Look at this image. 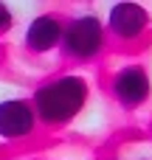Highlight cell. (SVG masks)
I'll use <instances>...</instances> for the list:
<instances>
[{
    "label": "cell",
    "mask_w": 152,
    "mask_h": 160,
    "mask_svg": "<svg viewBox=\"0 0 152 160\" xmlns=\"http://www.w3.org/2000/svg\"><path fill=\"white\" fill-rule=\"evenodd\" d=\"M59 39H62V22H59L56 17H51V14L37 17V20L28 25V31H25V45H28L31 51H37V53L51 51Z\"/></svg>",
    "instance_id": "6"
},
{
    "label": "cell",
    "mask_w": 152,
    "mask_h": 160,
    "mask_svg": "<svg viewBox=\"0 0 152 160\" xmlns=\"http://www.w3.org/2000/svg\"><path fill=\"white\" fill-rule=\"evenodd\" d=\"M34 129V110L28 101L20 98H8L0 101V138H25Z\"/></svg>",
    "instance_id": "4"
},
{
    "label": "cell",
    "mask_w": 152,
    "mask_h": 160,
    "mask_svg": "<svg viewBox=\"0 0 152 160\" xmlns=\"http://www.w3.org/2000/svg\"><path fill=\"white\" fill-rule=\"evenodd\" d=\"M62 39H65V51L76 59H90L102 51V22L90 14L85 17H76L65 31H62Z\"/></svg>",
    "instance_id": "2"
},
{
    "label": "cell",
    "mask_w": 152,
    "mask_h": 160,
    "mask_svg": "<svg viewBox=\"0 0 152 160\" xmlns=\"http://www.w3.org/2000/svg\"><path fill=\"white\" fill-rule=\"evenodd\" d=\"M87 98V84L79 76H62L48 84H42L34 93V115H39L45 124H65L71 121Z\"/></svg>",
    "instance_id": "1"
},
{
    "label": "cell",
    "mask_w": 152,
    "mask_h": 160,
    "mask_svg": "<svg viewBox=\"0 0 152 160\" xmlns=\"http://www.w3.org/2000/svg\"><path fill=\"white\" fill-rule=\"evenodd\" d=\"M0 28H3V31L11 28V11H8L6 6H0Z\"/></svg>",
    "instance_id": "7"
},
{
    "label": "cell",
    "mask_w": 152,
    "mask_h": 160,
    "mask_svg": "<svg viewBox=\"0 0 152 160\" xmlns=\"http://www.w3.org/2000/svg\"><path fill=\"white\" fill-rule=\"evenodd\" d=\"M147 22H149L147 11L135 3H118L110 8V31L121 39H135L147 28Z\"/></svg>",
    "instance_id": "5"
},
{
    "label": "cell",
    "mask_w": 152,
    "mask_h": 160,
    "mask_svg": "<svg viewBox=\"0 0 152 160\" xmlns=\"http://www.w3.org/2000/svg\"><path fill=\"white\" fill-rule=\"evenodd\" d=\"M149 76H147V70L144 68H138V65H130V68H124L116 79H113V93H116V98L124 104V107H138V104H144L147 98H149Z\"/></svg>",
    "instance_id": "3"
}]
</instances>
